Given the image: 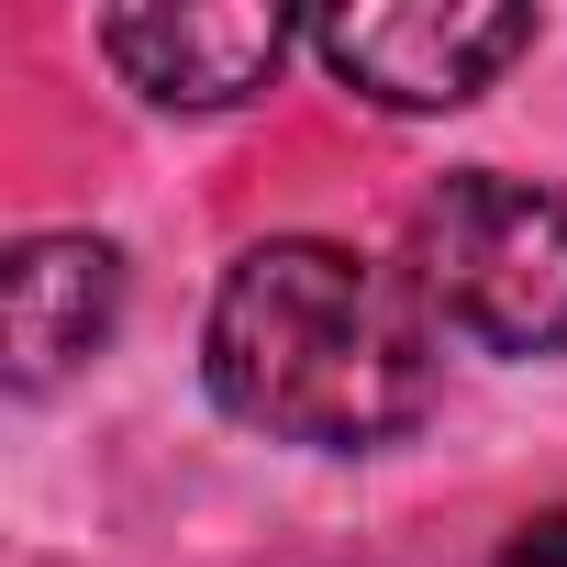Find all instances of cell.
<instances>
[{"instance_id":"obj_4","label":"cell","mask_w":567,"mask_h":567,"mask_svg":"<svg viewBox=\"0 0 567 567\" xmlns=\"http://www.w3.org/2000/svg\"><path fill=\"white\" fill-rule=\"evenodd\" d=\"M301 23L278 0H167V12H101V56L156 112H234L290 68Z\"/></svg>"},{"instance_id":"obj_6","label":"cell","mask_w":567,"mask_h":567,"mask_svg":"<svg viewBox=\"0 0 567 567\" xmlns=\"http://www.w3.org/2000/svg\"><path fill=\"white\" fill-rule=\"evenodd\" d=\"M489 567H567V501H556V512H523V523L489 545Z\"/></svg>"},{"instance_id":"obj_3","label":"cell","mask_w":567,"mask_h":567,"mask_svg":"<svg viewBox=\"0 0 567 567\" xmlns=\"http://www.w3.org/2000/svg\"><path fill=\"white\" fill-rule=\"evenodd\" d=\"M534 12H489V0H357L301 23V45L379 112H456L512 56H534Z\"/></svg>"},{"instance_id":"obj_1","label":"cell","mask_w":567,"mask_h":567,"mask_svg":"<svg viewBox=\"0 0 567 567\" xmlns=\"http://www.w3.org/2000/svg\"><path fill=\"white\" fill-rule=\"evenodd\" d=\"M200 390L267 445L368 456L434 412L445 323L412 267H379L334 234H267L200 312Z\"/></svg>"},{"instance_id":"obj_5","label":"cell","mask_w":567,"mask_h":567,"mask_svg":"<svg viewBox=\"0 0 567 567\" xmlns=\"http://www.w3.org/2000/svg\"><path fill=\"white\" fill-rule=\"evenodd\" d=\"M123 323V245L112 234H23L0 256V368L12 390H56Z\"/></svg>"},{"instance_id":"obj_2","label":"cell","mask_w":567,"mask_h":567,"mask_svg":"<svg viewBox=\"0 0 567 567\" xmlns=\"http://www.w3.org/2000/svg\"><path fill=\"white\" fill-rule=\"evenodd\" d=\"M412 290L478 357H567V189L456 167L412 200Z\"/></svg>"}]
</instances>
